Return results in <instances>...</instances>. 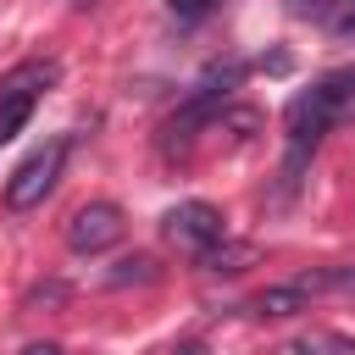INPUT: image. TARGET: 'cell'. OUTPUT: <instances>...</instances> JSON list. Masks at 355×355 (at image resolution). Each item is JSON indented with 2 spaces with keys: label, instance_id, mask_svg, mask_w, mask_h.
Instances as JSON below:
<instances>
[{
  "label": "cell",
  "instance_id": "obj_1",
  "mask_svg": "<svg viewBox=\"0 0 355 355\" xmlns=\"http://www.w3.org/2000/svg\"><path fill=\"white\" fill-rule=\"evenodd\" d=\"M349 116H355V67H338L322 83H311L305 94H294L283 111V128H288V166L283 172L294 178L305 166V155L322 144V133L333 122H349Z\"/></svg>",
  "mask_w": 355,
  "mask_h": 355
},
{
  "label": "cell",
  "instance_id": "obj_2",
  "mask_svg": "<svg viewBox=\"0 0 355 355\" xmlns=\"http://www.w3.org/2000/svg\"><path fill=\"white\" fill-rule=\"evenodd\" d=\"M61 78V67L55 61H22V67H11L6 78H0V144L33 116V105H39V94L50 89Z\"/></svg>",
  "mask_w": 355,
  "mask_h": 355
},
{
  "label": "cell",
  "instance_id": "obj_3",
  "mask_svg": "<svg viewBox=\"0 0 355 355\" xmlns=\"http://www.w3.org/2000/svg\"><path fill=\"white\" fill-rule=\"evenodd\" d=\"M61 166H67V139H50V144H39L11 178H6V205L11 211H33L50 189H55V178H61Z\"/></svg>",
  "mask_w": 355,
  "mask_h": 355
},
{
  "label": "cell",
  "instance_id": "obj_4",
  "mask_svg": "<svg viewBox=\"0 0 355 355\" xmlns=\"http://www.w3.org/2000/svg\"><path fill=\"white\" fill-rule=\"evenodd\" d=\"M161 233H166L178 250L205 255L211 244H222V239H227V222H222V211H216L211 200H178V205L161 216Z\"/></svg>",
  "mask_w": 355,
  "mask_h": 355
},
{
  "label": "cell",
  "instance_id": "obj_5",
  "mask_svg": "<svg viewBox=\"0 0 355 355\" xmlns=\"http://www.w3.org/2000/svg\"><path fill=\"white\" fill-rule=\"evenodd\" d=\"M122 233H128L122 205H111V200H89V205H78L72 222H67V250H72V255H100V250H111Z\"/></svg>",
  "mask_w": 355,
  "mask_h": 355
},
{
  "label": "cell",
  "instance_id": "obj_6",
  "mask_svg": "<svg viewBox=\"0 0 355 355\" xmlns=\"http://www.w3.org/2000/svg\"><path fill=\"white\" fill-rule=\"evenodd\" d=\"M311 294H316V277H311V272H305V277H288V283H272V288L255 294V316H272V322L300 316V311L311 305Z\"/></svg>",
  "mask_w": 355,
  "mask_h": 355
},
{
  "label": "cell",
  "instance_id": "obj_7",
  "mask_svg": "<svg viewBox=\"0 0 355 355\" xmlns=\"http://www.w3.org/2000/svg\"><path fill=\"white\" fill-rule=\"evenodd\" d=\"M250 261H255V250H250V244H227V239H222V244H211V250L200 255V266H205V272H244Z\"/></svg>",
  "mask_w": 355,
  "mask_h": 355
},
{
  "label": "cell",
  "instance_id": "obj_8",
  "mask_svg": "<svg viewBox=\"0 0 355 355\" xmlns=\"http://www.w3.org/2000/svg\"><path fill=\"white\" fill-rule=\"evenodd\" d=\"M111 288H128V283H155V261L150 255H122L111 272H105Z\"/></svg>",
  "mask_w": 355,
  "mask_h": 355
},
{
  "label": "cell",
  "instance_id": "obj_9",
  "mask_svg": "<svg viewBox=\"0 0 355 355\" xmlns=\"http://www.w3.org/2000/svg\"><path fill=\"white\" fill-rule=\"evenodd\" d=\"M294 355H355V338H344V333H305L300 344H294Z\"/></svg>",
  "mask_w": 355,
  "mask_h": 355
},
{
  "label": "cell",
  "instance_id": "obj_10",
  "mask_svg": "<svg viewBox=\"0 0 355 355\" xmlns=\"http://www.w3.org/2000/svg\"><path fill=\"white\" fill-rule=\"evenodd\" d=\"M211 6H216V0H166V11H172L178 22H200V17H211Z\"/></svg>",
  "mask_w": 355,
  "mask_h": 355
},
{
  "label": "cell",
  "instance_id": "obj_11",
  "mask_svg": "<svg viewBox=\"0 0 355 355\" xmlns=\"http://www.w3.org/2000/svg\"><path fill=\"white\" fill-rule=\"evenodd\" d=\"M327 22H333V33H344V39H349V33H355V0H338Z\"/></svg>",
  "mask_w": 355,
  "mask_h": 355
},
{
  "label": "cell",
  "instance_id": "obj_12",
  "mask_svg": "<svg viewBox=\"0 0 355 355\" xmlns=\"http://www.w3.org/2000/svg\"><path fill=\"white\" fill-rule=\"evenodd\" d=\"M288 6H294L300 17H333V6H338V0H288Z\"/></svg>",
  "mask_w": 355,
  "mask_h": 355
},
{
  "label": "cell",
  "instance_id": "obj_13",
  "mask_svg": "<svg viewBox=\"0 0 355 355\" xmlns=\"http://www.w3.org/2000/svg\"><path fill=\"white\" fill-rule=\"evenodd\" d=\"M22 355H61V344H28Z\"/></svg>",
  "mask_w": 355,
  "mask_h": 355
},
{
  "label": "cell",
  "instance_id": "obj_14",
  "mask_svg": "<svg viewBox=\"0 0 355 355\" xmlns=\"http://www.w3.org/2000/svg\"><path fill=\"white\" fill-rule=\"evenodd\" d=\"M183 355H205V349H200V344H183Z\"/></svg>",
  "mask_w": 355,
  "mask_h": 355
}]
</instances>
